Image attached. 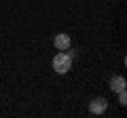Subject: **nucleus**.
Listing matches in <instances>:
<instances>
[{
  "label": "nucleus",
  "mask_w": 127,
  "mask_h": 118,
  "mask_svg": "<svg viewBox=\"0 0 127 118\" xmlns=\"http://www.w3.org/2000/svg\"><path fill=\"white\" fill-rule=\"evenodd\" d=\"M70 68H72V57H70L66 51H59L53 57V70L57 74H68Z\"/></svg>",
  "instance_id": "f257e3e1"
},
{
  "label": "nucleus",
  "mask_w": 127,
  "mask_h": 118,
  "mask_svg": "<svg viewBox=\"0 0 127 118\" xmlns=\"http://www.w3.org/2000/svg\"><path fill=\"white\" fill-rule=\"evenodd\" d=\"M106 110H108V99L106 97H95V99H91V103H89L91 114H104Z\"/></svg>",
  "instance_id": "f03ea898"
},
{
  "label": "nucleus",
  "mask_w": 127,
  "mask_h": 118,
  "mask_svg": "<svg viewBox=\"0 0 127 118\" xmlns=\"http://www.w3.org/2000/svg\"><path fill=\"white\" fill-rule=\"evenodd\" d=\"M53 44H55L57 51H68L70 46H72V38H70L68 34H57L55 40H53Z\"/></svg>",
  "instance_id": "7ed1b4c3"
},
{
  "label": "nucleus",
  "mask_w": 127,
  "mask_h": 118,
  "mask_svg": "<svg viewBox=\"0 0 127 118\" xmlns=\"http://www.w3.org/2000/svg\"><path fill=\"white\" fill-rule=\"evenodd\" d=\"M125 86H127V82H125V78H123V76H112V80H110V89H112L114 93L125 91Z\"/></svg>",
  "instance_id": "20e7f679"
},
{
  "label": "nucleus",
  "mask_w": 127,
  "mask_h": 118,
  "mask_svg": "<svg viewBox=\"0 0 127 118\" xmlns=\"http://www.w3.org/2000/svg\"><path fill=\"white\" fill-rule=\"evenodd\" d=\"M119 103H121V105H127V93H125V91H119Z\"/></svg>",
  "instance_id": "39448f33"
}]
</instances>
